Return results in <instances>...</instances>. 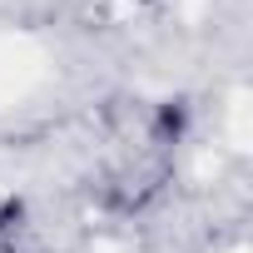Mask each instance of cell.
Here are the masks:
<instances>
[{"instance_id": "1", "label": "cell", "mask_w": 253, "mask_h": 253, "mask_svg": "<svg viewBox=\"0 0 253 253\" xmlns=\"http://www.w3.org/2000/svg\"><path fill=\"white\" fill-rule=\"evenodd\" d=\"M154 134H159L164 144H179V139L189 134V104H184V99L154 104Z\"/></svg>"}]
</instances>
